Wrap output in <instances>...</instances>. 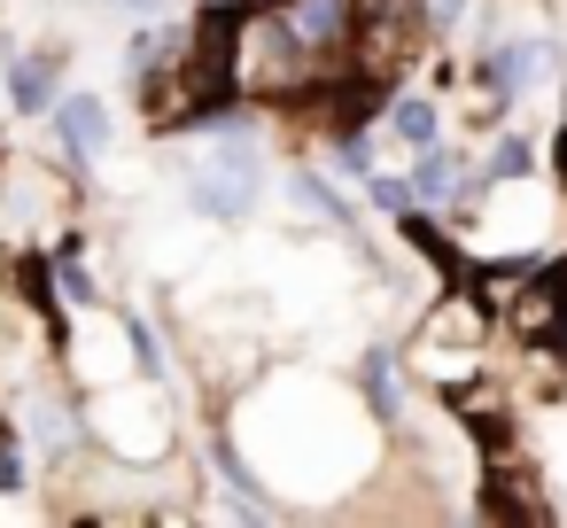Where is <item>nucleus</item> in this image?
<instances>
[{
	"label": "nucleus",
	"mask_w": 567,
	"mask_h": 528,
	"mask_svg": "<svg viewBox=\"0 0 567 528\" xmlns=\"http://www.w3.org/2000/svg\"><path fill=\"white\" fill-rule=\"evenodd\" d=\"M195 164H187V203L218 226H249L265 203V125L249 102H234L210 133H195Z\"/></svg>",
	"instance_id": "1"
},
{
	"label": "nucleus",
	"mask_w": 567,
	"mask_h": 528,
	"mask_svg": "<svg viewBox=\"0 0 567 528\" xmlns=\"http://www.w3.org/2000/svg\"><path fill=\"white\" fill-rule=\"evenodd\" d=\"M71 79V48H0V102H9V117H48L55 94Z\"/></svg>",
	"instance_id": "2"
},
{
	"label": "nucleus",
	"mask_w": 567,
	"mask_h": 528,
	"mask_svg": "<svg viewBox=\"0 0 567 528\" xmlns=\"http://www.w3.org/2000/svg\"><path fill=\"white\" fill-rule=\"evenodd\" d=\"M559 71V48L551 40H497V48H482V86H489V110H474V117H505L536 79H551Z\"/></svg>",
	"instance_id": "3"
},
{
	"label": "nucleus",
	"mask_w": 567,
	"mask_h": 528,
	"mask_svg": "<svg viewBox=\"0 0 567 528\" xmlns=\"http://www.w3.org/2000/svg\"><path fill=\"white\" fill-rule=\"evenodd\" d=\"M48 125H55V156H63L71 172H94L102 148H110V133H117V117H110L102 94H55Z\"/></svg>",
	"instance_id": "4"
},
{
	"label": "nucleus",
	"mask_w": 567,
	"mask_h": 528,
	"mask_svg": "<svg viewBox=\"0 0 567 528\" xmlns=\"http://www.w3.org/2000/svg\"><path fill=\"white\" fill-rule=\"evenodd\" d=\"M458 172H466V164H458V148L427 141V148H420V164H412V203H420V210H451V203L482 195V179H458Z\"/></svg>",
	"instance_id": "5"
},
{
	"label": "nucleus",
	"mask_w": 567,
	"mask_h": 528,
	"mask_svg": "<svg viewBox=\"0 0 567 528\" xmlns=\"http://www.w3.org/2000/svg\"><path fill=\"white\" fill-rule=\"evenodd\" d=\"M381 133L396 141V148H427V141H443V110H435V94H389V110H381Z\"/></svg>",
	"instance_id": "6"
},
{
	"label": "nucleus",
	"mask_w": 567,
	"mask_h": 528,
	"mask_svg": "<svg viewBox=\"0 0 567 528\" xmlns=\"http://www.w3.org/2000/svg\"><path fill=\"white\" fill-rule=\"evenodd\" d=\"M48 272H55V296L71 303V311H94L102 303V280L86 272V234L71 226L63 241H55V257H48Z\"/></svg>",
	"instance_id": "7"
},
{
	"label": "nucleus",
	"mask_w": 567,
	"mask_h": 528,
	"mask_svg": "<svg viewBox=\"0 0 567 528\" xmlns=\"http://www.w3.org/2000/svg\"><path fill=\"white\" fill-rule=\"evenodd\" d=\"M358 381H365V420L396 427L404 420V365H396V350H365Z\"/></svg>",
	"instance_id": "8"
},
{
	"label": "nucleus",
	"mask_w": 567,
	"mask_h": 528,
	"mask_svg": "<svg viewBox=\"0 0 567 528\" xmlns=\"http://www.w3.org/2000/svg\"><path fill=\"white\" fill-rule=\"evenodd\" d=\"M528 179H536V141L505 133V141L489 148V164H482V187H528Z\"/></svg>",
	"instance_id": "9"
},
{
	"label": "nucleus",
	"mask_w": 567,
	"mask_h": 528,
	"mask_svg": "<svg viewBox=\"0 0 567 528\" xmlns=\"http://www.w3.org/2000/svg\"><path fill=\"white\" fill-rule=\"evenodd\" d=\"M288 187H296V195H303V203H311V210L334 226V234H358V210H350V203H342V195H334V187L311 172V164H303V172H288Z\"/></svg>",
	"instance_id": "10"
},
{
	"label": "nucleus",
	"mask_w": 567,
	"mask_h": 528,
	"mask_svg": "<svg viewBox=\"0 0 567 528\" xmlns=\"http://www.w3.org/2000/svg\"><path fill=\"white\" fill-rule=\"evenodd\" d=\"M117 327H125V350H133V373H141V381H164V373H172V358H164V342H156V327H148L141 311H117Z\"/></svg>",
	"instance_id": "11"
},
{
	"label": "nucleus",
	"mask_w": 567,
	"mask_h": 528,
	"mask_svg": "<svg viewBox=\"0 0 567 528\" xmlns=\"http://www.w3.org/2000/svg\"><path fill=\"white\" fill-rule=\"evenodd\" d=\"M32 482V451H24V427L0 420V497H17Z\"/></svg>",
	"instance_id": "12"
},
{
	"label": "nucleus",
	"mask_w": 567,
	"mask_h": 528,
	"mask_svg": "<svg viewBox=\"0 0 567 528\" xmlns=\"http://www.w3.org/2000/svg\"><path fill=\"white\" fill-rule=\"evenodd\" d=\"M365 195H373V210H412V179H396V172H365Z\"/></svg>",
	"instance_id": "13"
},
{
	"label": "nucleus",
	"mask_w": 567,
	"mask_h": 528,
	"mask_svg": "<svg viewBox=\"0 0 567 528\" xmlns=\"http://www.w3.org/2000/svg\"><path fill=\"white\" fill-rule=\"evenodd\" d=\"M117 9H125V17H164L172 0H117Z\"/></svg>",
	"instance_id": "14"
},
{
	"label": "nucleus",
	"mask_w": 567,
	"mask_h": 528,
	"mask_svg": "<svg viewBox=\"0 0 567 528\" xmlns=\"http://www.w3.org/2000/svg\"><path fill=\"white\" fill-rule=\"evenodd\" d=\"M551 172H559V187H567V125L551 133Z\"/></svg>",
	"instance_id": "15"
}]
</instances>
